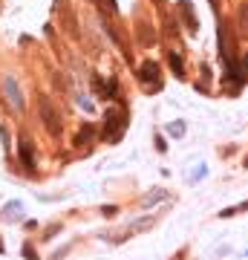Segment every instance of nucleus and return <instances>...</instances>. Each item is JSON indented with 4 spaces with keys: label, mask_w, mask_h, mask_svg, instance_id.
Masks as SVG:
<instances>
[{
    "label": "nucleus",
    "mask_w": 248,
    "mask_h": 260,
    "mask_svg": "<svg viewBox=\"0 0 248 260\" xmlns=\"http://www.w3.org/2000/svg\"><path fill=\"white\" fill-rule=\"evenodd\" d=\"M138 75H141L145 81H156V78H159V67L153 64V61H145L141 70H138Z\"/></svg>",
    "instance_id": "2"
},
{
    "label": "nucleus",
    "mask_w": 248,
    "mask_h": 260,
    "mask_svg": "<svg viewBox=\"0 0 248 260\" xmlns=\"http://www.w3.org/2000/svg\"><path fill=\"white\" fill-rule=\"evenodd\" d=\"M245 168H248V159H245Z\"/></svg>",
    "instance_id": "10"
},
{
    "label": "nucleus",
    "mask_w": 248,
    "mask_h": 260,
    "mask_svg": "<svg viewBox=\"0 0 248 260\" xmlns=\"http://www.w3.org/2000/svg\"><path fill=\"white\" fill-rule=\"evenodd\" d=\"M98 3L104 6V12H113V9H116V0H98Z\"/></svg>",
    "instance_id": "7"
},
{
    "label": "nucleus",
    "mask_w": 248,
    "mask_h": 260,
    "mask_svg": "<svg viewBox=\"0 0 248 260\" xmlns=\"http://www.w3.org/2000/svg\"><path fill=\"white\" fill-rule=\"evenodd\" d=\"M182 18H185V23H191V32H196V18H193V12H191V3H182Z\"/></svg>",
    "instance_id": "3"
},
{
    "label": "nucleus",
    "mask_w": 248,
    "mask_h": 260,
    "mask_svg": "<svg viewBox=\"0 0 248 260\" xmlns=\"http://www.w3.org/2000/svg\"><path fill=\"white\" fill-rule=\"evenodd\" d=\"M167 61H170V70H173L176 75H182V61H179V55H176V52H170V55H167Z\"/></svg>",
    "instance_id": "5"
},
{
    "label": "nucleus",
    "mask_w": 248,
    "mask_h": 260,
    "mask_svg": "<svg viewBox=\"0 0 248 260\" xmlns=\"http://www.w3.org/2000/svg\"><path fill=\"white\" fill-rule=\"evenodd\" d=\"M239 32L248 38V3H242V6H239Z\"/></svg>",
    "instance_id": "4"
},
{
    "label": "nucleus",
    "mask_w": 248,
    "mask_h": 260,
    "mask_svg": "<svg viewBox=\"0 0 248 260\" xmlns=\"http://www.w3.org/2000/svg\"><path fill=\"white\" fill-rule=\"evenodd\" d=\"M20 159H23V162H26V165L32 168V150H29V145H26V142L20 145Z\"/></svg>",
    "instance_id": "6"
},
{
    "label": "nucleus",
    "mask_w": 248,
    "mask_h": 260,
    "mask_svg": "<svg viewBox=\"0 0 248 260\" xmlns=\"http://www.w3.org/2000/svg\"><path fill=\"white\" fill-rule=\"evenodd\" d=\"M121 133H124V116L110 110L107 113V139L116 142V139H121Z\"/></svg>",
    "instance_id": "1"
},
{
    "label": "nucleus",
    "mask_w": 248,
    "mask_h": 260,
    "mask_svg": "<svg viewBox=\"0 0 248 260\" xmlns=\"http://www.w3.org/2000/svg\"><path fill=\"white\" fill-rule=\"evenodd\" d=\"M90 133H92L90 127H87V130H81V133H78V145H81V142H87V139H90Z\"/></svg>",
    "instance_id": "8"
},
{
    "label": "nucleus",
    "mask_w": 248,
    "mask_h": 260,
    "mask_svg": "<svg viewBox=\"0 0 248 260\" xmlns=\"http://www.w3.org/2000/svg\"><path fill=\"white\" fill-rule=\"evenodd\" d=\"M242 70H245V73H248V52H245V55H242Z\"/></svg>",
    "instance_id": "9"
}]
</instances>
